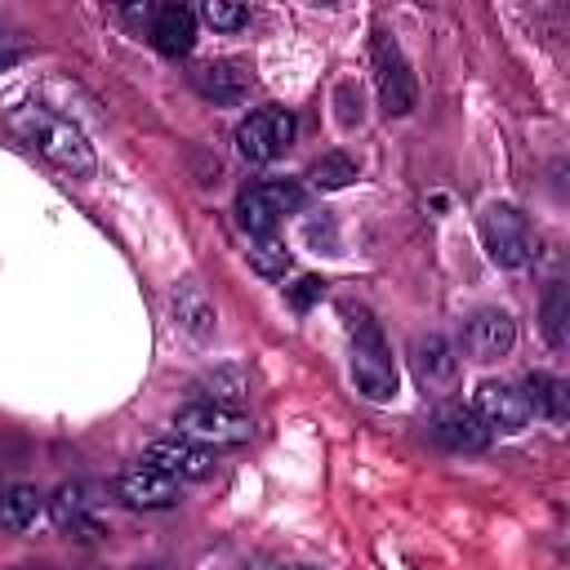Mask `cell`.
Listing matches in <instances>:
<instances>
[{
  "label": "cell",
  "mask_w": 570,
  "mask_h": 570,
  "mask_svg": "<svg viewBox=\"0 0 570 570\" xmlns=\"http://www.w3.org/2000/svg\"><path fill=\"white\" fill-rule=\"evenodd\" d=\"M18 58H22V49H18V45H9V40L0 36V67H13Z\"/></svg>",
  "instance_id": "obj_28"
},
{
  "label": "cell",
  "mask_w": 570,
  "mask_h": 570,
  "mask_svg": "<svg viewBox=\"0 0 570 570\" xmlns=\"http://www.w3.org/2000/svg\"><path fill=\"white\" fill-rule=\"evenodd\" d=\"M174 428L178 436L205 445V450H218V445H245L254 436V423L249 414L232 410V405H214V401H187L178 414H174Z\"/></svg>",
  "instance_id": "obj_3"
},
{
  "label": "cell",
  "mask_w": 570,
  "mask_h": 570,
  "mask_svg": "<svg viewBox=\"0 0 570 570\" xmlns=\"http://www.w3.org/2000/svg\"><path fill=\"white\" fill-rule=\"evenodd\" d=\"M116 499L125 508H138V512H165V508L178 503V481L138 459L116 476Z\"/></svg>",
  "instance_id": "obj_9"
},
{
  "label": "cell",
  "mask_w": 570,
  "mask_h": 570,
  "mask_svg": "<svg viewBox=\"0 0 570 570\" xmlns=\"http://www.w3.org/2000/svg\"><path fill=\"white\" fill-rule=\"evenodd\" d=\"M370 58H374L379 107H383L387 116H405V111H414L419 89H414V71H410L401 45H396L387 31H374V40H370Z\"/></svg>",
  "instance_id": "obj_6"
},
{
  "label": "cell",
  "mask_w": 570,
  "mask_h": 570,
  "mask_svg": "<svg viewBox=\"0 0 570 570\" xmlns=\"http://www.w3.org/2000/svg\"><path fill=\"white\" fill-rule=\"evenodd\" d=\"M472 410H476V419L485 423L490 436H494V432H499V436H512V432H521V428L530 423V405H525L521 387L499 383V379H485V383L476 387Z\"/></svg>",
  "instance_id": "obj_10"
},
{
  "label": "cell",
  "mask_w": 570,
  "mask_h": 570,
  "mask_svg": "<svg viewBox=\"0 0 570 570\" xmlns=\"http://www.w3.org/2000/svg\"><path fill=\"white\" fill-rule=\"evenodd\" d=\"M521 396L534 414H543L552 423H566V414H570V392H566V379H557V374H530Z\"/></svg>",
  "instance_id": "obj_20"
},
{
  "label": "cell",
  "mask_w": 570,
  "mask_h": 570,
  "mask_svg": "<svg viewBox=\"0 0 570 570\" xmlns=\"http://www.w3.org/2000/svg\"><path fill=\"white\" fill-rule=\"evenodd\" d=\"M9 129H13V138L22 147H31L58 174H67V178H94L98 156H94V142L85 138V129L76 120H67V116H58L49 107L27 102V107H13L9 111Z\"/></svg>",
  "instance_id": "obj_1"
},
{
  "label": "cell",
  "mask_w": 570,
  "mask_h": 570,
  "mask_svg": "<svg viewBox=\"0 0 570 570\" xmlns=\"http://www.w3.org/2000/svg\"><path fill=\"white\" fill-rule=\"evenodd\" d=\"M481 240L499 267H525L534 258V232L517 205H490L481 214Z\"/></svg>",
  "instance_id": "obj_7"
},
{
  "label": "cell",
  "mask_w": 570,
  "mask_h": 570,
  "mask_svg": "<svg viewBox=\"0 0 570 570\" xmlns=\"http://www.w3.org/2000/svg\"><path fill=\"white\" fill-rule=\"evenodd\" d=\"M142 463L169 472L174 481H205L214 472V450H205V445H196L187 436H160V441L147 445Z\"/></svg>",
  "instance_id": "obj_12"
},
{
  "label": "cell",
  "mask_w": 570,
  "mask_h": 570,
  "mask_svg": "<svg viewBox=\"0 0 570 570\" xmlns=\"http://www.w3.org/2000/svg\"><path fill=\"white\" fill-rule=\"evenodd\" d=\"M191 392H196V401H214V405H232V410H236V401L249 396V370H245L240 361L214 365V370H205V374L191 383Z\"/></svg>",
  "instance_id": "obj_18"
},
{
  "label": "cell",
  "mask_w": 570,
  "mask_h": 570,
  "mask_svg": "<svg viewBox=\"0 0 570 570\" xmlns=\"http://www.w3.org/2000/svg\"><path fill=\"white\" fill-rule=\"evenodd\" d=\"M321 236H325V249H330V254H338V249H334V227H330V218L307 223V240H312V245H321Z\"/></svg>",
  "instance_id": "obj_27"
},
{
  "label": "cell",
  "mask_w": 570,
  "mask_h": 570,
  "mask_svg": "<svg viewBox=\"0 0 570 570\" xmlns=\"http://www.w3.org/2000/svg\"><path fill=\"white\" fill-rule=\"evenodd\" d=\"M294 129L298 125H294V116L285 107H258L236 125V151L249 165H267L294 142Z\"/></svg>",
  "instance_id": "obj_8"
},
{
  "label": "cell",
  "mask_w": 570,
  "mask_h": 570,
  "mask_svg": "<svg viewBox=\"0 0 570 570\" xmlns=\"http://www.w3.org/2000/svg\"><path fill=\"white\" fill-rule=\"evenodd\" d=\"M151 45H156L165 58L191 53V45H196V13L183 9V4H160V9L151 13Z\"/></svg>",
  "instance_id": "obj_17"
},
{
  "label": "cell",
  "mask_w": 570,
  "mask_h": 570,
  "mask_svg": "<svg viewBox=\"0 0 570 570\" xmlns=\"http://www.w3.org/2000/svg\"><path fill=\"white\" fill-rule=\"evenodd\" d=\"M200 18L214 27V31H240L249 22V9L245 4H232V0H205L200 4Z\"/></svg>",
  "instance_id": "obj_24"
},
{
  "label": "cell",
  "mask_w": 570,
  "mask_h": 570,
  "mask_svg": "<svg viewBox=\"0 0 570 570\" xmlns=\"http://www.w3.org/2000/svg\"><path fill=\"white\" fill-rule=\"evenodd\" d=\"M245 258H249V267H254L258 276H267V281H281V276L289 272V249H285V240H276V236H258V240L245 249Z\"/></svg>",
  "instance_id": "obj_23"
},
{
  "label": "cell",
  "mask_w": 570,
  "mask_h": 570,
  "mask_svg": "<svg viewBox=\"0 0 570 570\" xmlns=\"http://www.w3.org/2000/svg\"><path fill=\"white\" fill-rule=\"evenodd\" d=\"M285 294H289V307H294V312H307V307L325 294V281H321V276H303V281H294Z\"/></svg>",
  "instance_id": "obj_25"
},
{
  "label": "cell",
  "mask_w": 570,
  "mask_h": 570,
  "mask_svg": "<svg viewBox=\"0 0 570 570\" xmlns=\"http://www.w3.org/2000/svg\"><path fill=\"white\" fill-rule=\"evenodd\" d=\"M432 441L445 445V450H454V454H481L490 445V432H485V423L476 419L472 405L445 401L432 414Z\"/></svg>",
  "instance_id": "obj_11"
},
{
  "label": "cell",
  "mask_w": 570,
  "mask_h": 570,
  "mask_svg": "<svg viewBox=\"0 0 570 570\" xmlns=\"http://www.w3.org/2000/svg\"><path fill=\"white\" fill-rule=\"evenodd\" d=\"M352 383L370 401H392L396 396V361H392V347H387L383 330L365 312H356V321H352Z\"/></svg>",
  "instance_id": "obj_2"
},
{
  "label": "cell",
  "mask_w": 570,
  "mask_h": 570,
  "mask_svg": "<svg viewBox=\"0 0 570 570\" xmlns=\"http://www.w3.org/2000/svg\"><path fill=\"white\" fill-rule=\"evenodd\" d=\"M543 338H548V347H566L570 343V289L561 285V281H552L548 285V294H543Z\"/></svg>",
  "instance_id": "obj_21"
},
{
  "label": "cell",
  "mask_w": 570,
  "mask_h": 570,
  "mask_svg": "<svg viewBox=\"0 0 570 570\" xmlns=\"http://www.w3.org/2000/svg\"><path fill=\"white\" fill-rule=\"evenodd\" d=\"M169 312H174V325H178L187 338H196V343H205V338L214 334V325H218L214 303L205 298V289H200L196 281H178V285H174Z\"/></svg>",
  "instance_id": "obj_16"
},
{
  "label": "cell",
  "mask_w": 570,
  "mask_h": 570,
  "mask_svg": "<svg viewBox=\"0 0 570 570\" xmlns=\"http://www.w3.org/2000/svg\"><path fill=\"white\" fill-rule=\"evenodd\" d=\"M338 102H343V111H338L343 125H356V120H361V94H356L352 85H343V89H338Z\"/></svg>",
  "instance_id": "obj_26"
},
{
  "label": "cell",
  "mask_w": 570,
  "mask_h": 570,
  "mask_svg": "<svg viewBox=\"0 0 570 570\" xmlns=\"http://www.w3.org/2000/svg\"><path fill=\"white\" fill-rule=\"evenodd\" d=\"M410 365H414V379L423 392H450L459 379V356L445 334H419L410 343Z\"/></svg>",
  "instance_id": "obj_13"
},
{
  "label": "cell",
  "mask_w": 570,
  "mask_h": 570,
  "mask_svg": "<svg viewBox=\"0 0 570 570\" xmlns=\"http://www.w3.org/2000/svg\"><path fill=\"white\" fill-rule=\"evenodd\" d=\"M298 205H303V187H298V183H289V178H267V183H254V187H245V191L236 196V218H240V227L258 240V236H272L276 223H281L285 214H294Z\"/></svg>",
  "instance_id": "obj_5"
},
{
  "label": "cell",
  "mask_w": 570,
  "mask_h": 570,
  "mask_svg": "<svg viewBox=\"0 0 570 570\" xmlns=\"http://www.w3.org/2000/svg\"><path fill=\"white\" fill-rule=\"evenodd\" d=\"M40 512H45V494L36 485H9V490H0V530L22 534V530H31L40 521Z\"/></svg>",
  "instance_id": "obj_19"
},
{
  "label": "cell",
  "mask_w": 570,
  "mask_h": 570,
  "mask_svg": "<svg viewBox=\"0 0 570 570\" xmlns=\"http://www.w3.org/2000/svg\"><path fill=\"white\" fill-rule=\"evenodd\" d=\"M307 178H312L316 191H343V187L356 183V160H352L347 151H330V156H321V160L307 169Z\"/></svg>",
  "instance_id": "obj_22"
},
{
  "label": "cell",
  "mask_w": 570,
  "mask_h": 570,
  "mask_svg": "<svg viewBox=\"0 0 570 570\" xmlns=\"http://www.w3.org/2000/svg\"><path fill=\"white\" fill-rule=\"evenodd\" d=\"M281 570H321V566H281Z\"/></svg>",
  "instance_id": "obj_29"
},
{
  "label": "cell",
  "mask_w": 570,
  "mask_h": 570,
  "mask_svg": "<svg viewBox=\"0 0 570 570\" xmlns=\"http://www.w3.org/2000/svg\"><path fill=\"white\" fill-rule=\"evenodd\" d=\"M191 85H196V94H200V98L232 107V102H245V98H249V89H254V76H249L240 62L214 58V62H200V67L191 71Z\"/></svg>",
  "instance_id": "obj_15"
},
{
  "label": "cell",
  "mask_w": 570,
  "mask_h": 570,
  "mask_svg": "<svg viewBox=\"0 0 570 570\" xmlns=\"http://www.w3.org/2000/svg\"><path fill=\"white\" fill-rule=\"evenodd\" d=\"M98 508H102V499H98V490L85 485V481H62V485L45 499V512H49L53 530L67 534V539H80V543H94V539L107 534Z\"/></svg>",
  "instance_id": "obj_4"
},
{
  "label": "cell",
  "mask_w": 570,
  "mask_h": 570,
  "mask_svg": "<svg viewBox=\"0 0 570 570\" xmlns=\"http://www.w3.org/2000/svg\"><path fill=\"white\" fill-rule=\"evenodd\" d=\"M472 361H503L512 347H517V321L503 312V307H481L472 321H468V334H463Z\"/></svg>",
  "instance_id": "obj_14"
}]
</instances>
